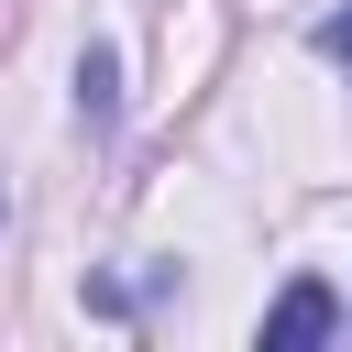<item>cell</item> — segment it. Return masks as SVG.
<instances>
[{
    "mask_svg": "<svg viewBox=\"0 0 352 352\" xmlns=\"http://www.w3.org/2000/svg\"><path fill=\"white\" fill-rule=\"evenodd\" d=\"M341 330V297L319 286V275H297L275 308H264V352H308V341H330Z\"/></svg>",
    "mask_w": 352,
    "mask_h": 352,
    "instance_id": "1",
    "label": "cell"
},
{
    "mask_svg": "<svg viewBox=\"0 0 352 352\" xmlns=\"http://www.w3.org/2000/svg\"><path fill=\"white\" fill-rule=\"evenodd\" d=\"M77 110L110 121V55H99V44H88V66H77Z\"/></svg>",
    "mask_w": 352,
    "mask_h": 352,
    "instance_id": "2",
    "label": "cell"
},
{
    "mask_svg": "<svg viewBox=\"0 0 352 352\" xmlns=\"http://www.w3.org/2000/svg\"><path fill=\"white\" fill-rule=\"evenodd\" d=\"M319 55H330V66L352 77V11H330V22H319Z\"/></svg>",
    "mask_w": 352,
    "mask_h": 352,
    "instance_id": "3",
    "label": "cell"
}]
</instances>
